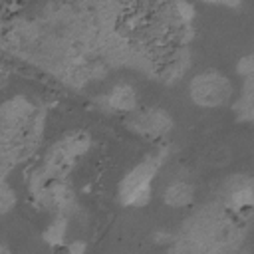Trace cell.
<instances>
[{
    "label": "cell",
    "mask_w": 254,
    "mask_h": 254,
    "mask_svg": "<svg viewBox=\"0 0 254 254\" xmlns=\"http://www.w3.org/2000/svg\"><path fill=\"white\" fill-rule=\"evenodd\" d=\"M234 95V85L228 75L216 71V69H206L189 81V97L196 107L202 109H218L230 103Z\"/></svg>",
    "instance_id": "6da1fadb"
},
{
    "label": "cell",
    "mask_w": 254,
    "mask_h": 254,
    "mask_svg": "<svg viewBox=\"0 0 254 254\" xmlns=\"http://www.w3.org/2000/svg\"><path fill=\"white\" fill-rule=\"evenodd\" d=\"M159 167H161V159L157 157H147L145 161L133 165L119 181V187H117L119 200L125 206L147 204L153 192V181Z\"/></svg>",
    "instance_id": "7a4b0ae2"
},
{
    "label": "cell",
    "mask_w": 254,
    "mask_h": 254,
    "mask_svg": "<svg viewBox=\"0 0 254 254\" xmlns=\"http://www.w3.org/2000/svg\"><path fill=\"white\" fill-rule=\"evenodd\" d=\"M127 125L131 131L145 139H163L165 135L171 133L175 121L173 117L159 107H149V109H137L135 113L129 115Z\"/></svg>",
    "instance_id": "3957f363"
},
{
    "label": "cell",
    "mask_w": 254,
    "mask_h": 254,
    "mask_svg": "<svg viewBox=\"0 0 254 254\" xmlns=\"http://www.w3.org/2000/svg\"><path fill=\"white\" fill-rule=\"evenodd\" d=\"M34 105L24 95H14L0 103V125L4 129H18L32 119Z\"/></svg>",
    "instance_id": "277c9868"
},
{
    "label": "cell",
    "mask_w": 254,
    "mask_h": 254,
    "mask_svg": "<svg viewBox=\"0 0 254 254\" xmlns=\"http://www.w3.org/2000/svg\"><path fill=\"white\" fill-rule=\"evenodd\" d=\"M105 103L107 109H111L113 113H123V115H131L139 109V95L137 89L131 83H115L107 95H105Z\"/></svg>",
    "instance_id": "5b68a950"
},
{
    "label": "cell",
    "mask_w": 254,
    "mask_h": 254,
    "mask_svg": "<svg viewBox=\"0 0 254 254\" xmlns=\"http://www.w3.org/2000/svg\"><path fill=\"white\" fill-rule=\"evenodd\" d=\"M194 185L187 181H173L163 190V202L169 208H187L194 202Z\"/></svg>",
    "instance_id": "8992f818"
},
{
    "label": "cell",
    "mask_w": 254,
    "mask_h": 254,
    "mask_svg": "<svg viewBox=\"0 0 254 254\" xmlns=\"http://www.w3.org/2000/svg\"><path fill=\"white\" fill-rule=\"evenodd\" d=\"M252 202H254V194H252V183L248 179H244L242 183H238L230 194H228V204L234 212L242 214V212H250L252 208Z\"/></svg>",
    "instance_id": "52a82bcc"
},
{
    "label": "cell",
    "mask_w": 254,
    "mask_h": 254,
    "mask_svg": "<svg viewBox=\"0 0 254 254\" xmlns=\"http://www.w3.org/2000/svg\"><path fill=\"white\" fill-rule=\"evenodd\" d=\"M42 238L52 248H62L67 242V218L64 214H58L42 232Z\"/></svg>",
    "instance_id": "ba28073f"
},
{
    "label": "cell",
    "mask_w": 254,
    "mask_h": 254,
    "mask_svg": "<svg viewBox=\"0 0 254 254\" xmlns=\"http://www.w3.org/2000/svg\"><path fill=\"white\" fill-rule=\"evenodd\" d=\"M60 145L64 147V151L71 159H75V157H81V155L87 153V149L91 145V139H89V135L85 131H71L60 141Z\"/></svg>",
    "instance_id": "9c48e42d"
},
{
    "label": "cell",
    "mask_w": 254,
    "mask_h": 254,
    "mask_svg": "<svg viewBox=\"0 0 254 254\" xmlns=\"http://www.w3.org/2000/svg\"><path fill=\"white\" fill-rule=\"evenodd\" d=\"M14 206H16V190L8 183L0 181V214L10 212Z\"/></svg>",
    "instance_id": "30bf717a"
},
{
    "label": "cell",
    "mask_w": 254,
    "mask_h": 254,
    "mask_svg": "<svg viewBox=\"0 0 254 254\" xmlns=\"http://www.w3.org/2000/svg\"><path fill=\"white\" fill-rule=\"evenodd\" d=\"M236 71L238 75H242L244 79H252V73H254V56H244L238 60V65H236Z\"/></svg>",
    "instance_id": "8fae6325"
},
{
    "label": "cell",
    "mask_w": 254,
    "mask_h": 254,
    "mask_svg": "<svg viewBox=\"0 0 254 254\" xmlns=\"http://www.w3.org/2000/svg\"><path fill=\"white\" fill-rule=\"evenodd\" d=\"M64 248H65L67 254H85L87 244H85V240H81V238H73V240H67Z\"/></svg>",
    "instance_id": "7c38bea8"
},
{
    "label": "cell",
    "mask_w": 254,
    "mask_h": 254,
    "mask_svg": "<svg viewBox=\"0 0 254 254\" xmlns=\"http://www.w3.org/2000/svg\"><path fill=\"white\" fill-rule=\"evenodd\" d=\"M175 8H177V16H179L183 22H190V20H192V16H194V6L187 4V2H179V4H175Z\"/></svg>",
    "instance_id": "4fadbf2b"
},
{
    "label": "cell",
    "mask_w": 254,
    "mask_h": 254,
    "mask_svg": "<svg viewBox=\"0 0 254 254\" xmlns=\"http://www.w3.org/2000/svg\"><path fill=\"white\" fill-rule=\"evenodd\" d=\"M0 254H14V252H12V248H10L8 244L0 242Z\"/></svg>",
    "instance_id": "5bb4252c"
}]
</instances>
